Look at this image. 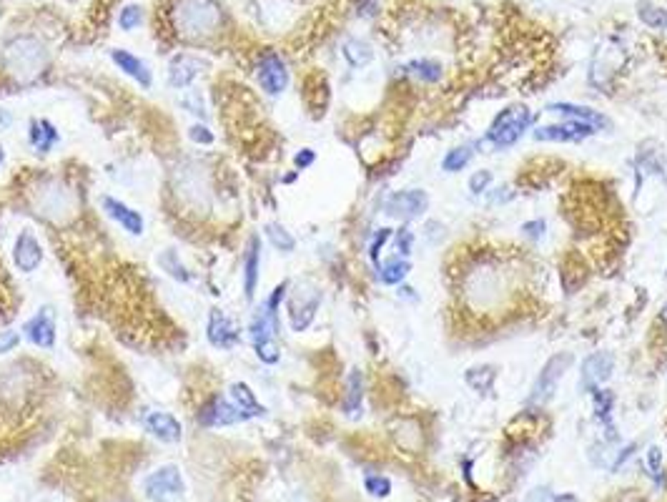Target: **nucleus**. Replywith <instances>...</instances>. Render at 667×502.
I'll use <instances>...</instances> for the list:
<instances>
[{"instance_id":"4c0bfd02","label":"nucleus","mask_w":667,"mask_h":502,"mask_svg":"<svg viewBox=\"0 0 667 502\" xmlns=\"http://www.w3.org/2000/svg\"><path fill=\"white\" fill-rule=\"evenodd\" d=\"M389 236H392V229H379V232H376V236H374V241H372V249H369V254H372L374 261L379 259L381 246H384L386 241H389Z\"/></svg>"},{"instance_id":"dca6fc26","label":"nucleus","mask_w":667,"mask_h":502,"mask_svg":"<svg viewBox=\"0 0 667 502\" xmlns=\"http://www.w3.org/2000/svg\"><path fill=\"white\" fill-rule=\"evenodd\" d=\"M101 204H103V211L108 214L113 221H118V224L123 226L128 234H133V236H141V234H144V216L138 211H133L131 206H125L123 201H118V198H111V196H103Z\"/></svg>"},{"instance_id":"b1692460","label":"nucleus","mask_w":667,"mask_h":502,"mask_svg":"<svg viewBox=\"0 0 667 502\" xmlns=\"http://www.w3.org/2000/svg\"><path fill=\"white\" fill-rule=\"evenodd\" d=\"M361 397H364V376L359 370H352L347 379V399H344V410L349 415H356L361 410Z\"/></svg>"},{"instance_id":"72a5a7b5","label":"nucleus","mask_w":667,"mask_h":502,"mask_svg":"<svg viewBox=\"0 0 667 502\" xmlns=\"http://www.w3.org/2000/svg\"><path fill=\"white\" fill-rule=\"evenodd\" d=\"M141 18H144L141 8H138V6H125L123 10H121V15H118V26L123 28V31H133V28L141 23Z\"/></svg>"},{"instance_id":"49530a36","label":"nucleus","mask_w":667,"mask_h":502,"mask_svg":"<svg viewBox=\"0 0 667 502\" xmlns=\"http://www.w3.org/2000/svg\"><path fill=\"white\" fill-rule=\"evenodd\" d=\"M662 317H665V322H667V304H665V309H662Z\"/></svg>"},{"instance_id":"a19ab883","label":"nucleus","mask_w":667,"mask_h":502,"mask_svg":"<svg viewBox=\"0 0 667 502\" xmlns=\"http://www.w3.org/2000/svg\"><path fill=\"white\" fill-rule=\"evenodd\" d=\"M412 232L409 229H401L399 236H397V246H399V254L401 257H409V251H412Z\"/></svg>"},{"instance_id":"0eeeda50","label":"nucleus","mask_w":667,"mask_h":502,"mask_svg":"<svg viewBox=\"0 0 667 502\" xmlns=\"http://www.w3.org/2000/svg\"><path fill=\"white\" fill-rule=\"evenodd\" d=\"M319 304H321V291L314 289V286L301 284L299 289L294 291V297L288 299V322H291V329L294 331L309 329L316 317Z\"/></svg>"},{"instance_id":"7c9ffc66","label":"nucleus","mask_w":667,"mask_h":502,"mask_svg":"<svg viewBox=\"0 0 667 502\" xmlns=\"http://www.w3.org/2000/svg\"><path fill=\"white\" fill-rule=\"evenodd\" d=\"M158 264L164 266V269L168 271L173 279H178V282H189V271H186V266L178 261V257L173 254V251H166V254H161Z\"/></svg>"},{"instance_id":"423d86ee","label":"nucleus","mask_w":667,"mask_h":502,"mask_svg":"<svg viewBox=\"0 0 667 502\" xmlns=\"http://www.w3.org/2000/svg\"><path fill=\"white\" fill-rule=\"evenodd\" d=\"M569 364H572V354H567V352H562V354H555L550 362L544 364V370L539 372L535 387H532L530 404L550 402L552 397H555V392H557V384H560V379H562V374L567 372Z\"/></svg>"},{"instance_id":"c9c22d12","label":"nucleus","mask_w":667,"mask_h":502,"mask_svg":"<svg viewBox=\"0 0 667 502\" xmlns=\"http://www.w3.org/2000/svg\"><path fill=\"white\" fill-rule=\"evenodd\" d=\"M492 184V173L490 171H474L471 173V179H469V189L474 193H482V191H487V186Z\"/></svg>"},{"instance_id":"a211bd4d","label":"nucleus","mask_w":667,"mask_h":502,"mask_svg":"<svg viewBox=\"0 0 667 502\" xmlns=\"http://www.w3.org/2000/svg\"><path fill=\"white\" fill-rule=\"evenodd\" d=\"M259 266H261V241L259 236H251L246 257H243V294L246 299L254 297L256 284H259Z\"/></svg>"},{"instance_id":"f03ea898","label":"nucleus","mask_w":667,"mask_h":502,"mask_svg":"<svg viewBox=\"0 0 667 502\" xmlns=\"http://www.w3.org/2000/svg\"><path fill=\"white\" fill-rule=\"evenodd\" d=\"M176 28L184 38H206L218 28V8L214 0H178Z\"/></svg>"},{"instance_id":"4468645a","label":"nucleus","mask_w":667,"mask_h":502,"mask_svg":"<svg viewBox=\"0 0 667 502\" xmlns=\"http://www.w3.org/2000/svg\"><path fill=\"white\" fill-rule=\"evenodd\" d=\"M209 342L216 347V349H231L234 344H239V329H236V324L231 322L223 311L214 309L209 317Z\"/></svg>"},{"instance_id":"9b49d317","label":"nucleus","mask_w":667,"mask_h":502,"mask_svg":"<svg viewBox=\"0 0 667 502\" xmlns=\"http://www.w3.org/2000/svg\"><path fill=\"white\" fill-rule=\"evenodd\" d=\"M426 206H429L426 193L414 189V191H399V193H394V196H389L386 198L384 209H386V214H392V216H397V218H414L422 211H426Z\"/></svg>"},{"instance_id":"f257e3e1","label":"nucleus","mask_w":667,"mask_h":502,"mask_svg":"<svg viewBox=\"0 0 667 502\" xmlns=\"http://www.w3.org/2000/svg\"><path fill=\"white\" fill-rule=\"evenodd\" d=\"M286 289L288 284L281 282V284L271 291V297L254 311V317H251L249 334H251V342H254L256 357L266 364L279 362V347H276L274 337L276 331H279V304H281L284 297H286Z\"/></svg>"},{"instance_id":"a878e982","label":"nucleus","mask_w":667,"mask_h":502,"mask_svg":"<svg viewBox=\"0 0 667 502\" xmlns=\"http://www.w3.org/2000/svg\"><path fill=\"white\" fill-rule=\"evenodd\" d=\"M409 71H412L419 80H424V83H437V80H442V76H444V71H442V66H439L437 60H412V63H409Z\"/></svg>"},{"instance_id":"412c9836","label":"nucleus","mask_w":667,"mask_h":502,"mask_svg":"<svg viewBox=\"0 0 667 502\" xmlns=\"http://www.w3.org/2000/svg\"><path fill=\"white\" fill-rule=\"evenodd\" d=\"M111 58H113V63H116V66L125 73V76L136 78L144 88L150 86V71H148V66H146L141 58H136V55L128 53V51H123V48H116V51H111Z\"/></svg>"},{"instance_id":"7ed1b4c3","label":"nucleus","mask_w":667,"mask_h":502,"mask_svg":"<svg viewBox=\"0 0 667 502\" xmlns=\"http://www.w3.org/2000/svg\"><path fill=\"white\" fill-rule=\"evenodd\" d=\"M532 123V113L522 103H512L504 111H499V116L492 121L490 131H487V144L494 148H507V146L517 144L524 136V131Z\"/></svg>"},{"instance_id":"20e7f679","label":"nucleus","mask_w":667,"mask_h":502,"mask_svg":"<svg viewBox=\"0 0 667 502\" xmlns=\"http://www.w3.org/2000/svg\"><path fill=\"white\" fill-rule=\"evenodd\" d=\"M6 68L18 80H33L46 68V51L35 38H18L6 48Z\"/></svg>"},{"instance_id":"ddd939ff","label":"nucleus","mask_w":667,"mask_h":502,"mask_svg":"<svg viewBox=\"0 0 667 502\" xmlns=\"http://www.w3.org/2000/svg\"><path fill=\"white\" fill-rule=\"evenodd\" d=\"M23 331H26L28 342H33L35 347H43V349H51L55 344V317H53V309L43 306L33 319H28Z\"/></svg>"},{"instance_id":"c85d7f7f","label":"nucleus","mask_w":667,"mask_h":502,"mask_svg":"<svg viewBox=\"0 0 667 502\" xmlns=\"http://www.w3.org/2000/svg\"><path fill=\"white\" fill-rule=\"evenodd\" d=\"M465 379L477 392H487L492 390V382H494V370L492 367H474V370L467 372Z\"/></svg>"},{"instance_id":"f3484780","label":"nucleus","mask_w":667,"mask_h":502,"mask_svg":"<svg viewBox=\"0 0 667 502\" xmlns=\"http://www.w3.org/2000/svg\"><path fill=\"white\" fill-rule=\"evenodd\" d=\"M144 424L150 435L158 437L161 442H168V444L178 442L181 435H184L181 422H178L173 415H168V412H148V415L144 417Z\"/></svg>"},{"instance_id":"cd10ccee","label":"nucleus","mask_w":667,"mask_h":502,"mask_svg":"<svg viewBox=\"0 0 667 502\" xmlns=\"http://www.w3.org/2000/svg\"><path fill=\"white\" fill-rule=\"evenodd\" d=\"M406 274H409V261H404V259H392V261H386V264L381 266L379 277L384 284H399Z\"/></svg>"},{"instance_id":"1a4fd4ad","label":"nucleus","mask_w":667,"mask_h":502,"mask_svg":"<svg viewBox=\"0 0 667 502\" xmlns=\"http://www.w3.org/2000/svg\"><path fill=\"white\" fill-rule=\"evenodd\" d=\"M243 419H246V415L223 397H214L198 415V422L206 424V427H223V424H236L243 422Z\"/></svg>"},{"instance_id":"ea45409f","label":"nucleus","mask_w":667,"mask_h":502,"mask_svg":"<svg viewBox=\"0 0 667 502\" xmlns=\"http://www.w3.org/2000/svg\"><path fill=\"white\" fill-rule=\"evenodd\" d=\"M314 159H316V153L311 151V148H301L299 153L294 156V164H296V168H309V166L314 164Z\"/></svg>"},{"instance_id":"473e14b6","label":"nucleus","mask_w":667,"mask_h":502,"mask_svg":"<svg viewBox=\"0 0 667 502\" xmlns=\"http://www.w3.org/2000/svg\"><path fill=\"white\" fill-rule=\"evenodd\" d=\"M364 490L374 497H386L389 492H392V483L381 475H369V477H364Z\"/></svg>"},{"instance_id":"79ce46f5","label":"nucleus","mask_w":667,"mask_h":502,"mask_svg":"<svg viewBox=\"0 0 667 502\" xmlns=\"http://www.w3.org/2000/svg\"><path fill=\"white\" fill-rule=\"evenodd\" d=\"M544 229H547V226H544V221H530V224L522 226V232L527 234L530 239H539V236H542Z\"/></svg>"},{"instance_id":"9d476101","label":"nucleus","mask_w":667,"mask_h":502,"mask_svg":"<svg viewBox=\"0 0 667 502\" xmlns=\"http://www.w3.org/2000/svg\"><path fill=\"white\" fill-rule=\"evenodd\" d=\"M13 261L15 266H18V271H23V274H33L40 266V261H43V246H40V241L31 232L18 234L13 246Z\"/></svg>"},{"instance_id":"393cba45","label":"nucleus","mask_w":667,"mask_h":502,"mask_svg":"<svg viewBox=\"0 0 667 502\" xmlns=\"http://www.w3.org/2000/svg\"><path fill=\"white\" fill-rule=\"evenodd\" d=\"M372 48L364 43V40H356V38H352V40H347L344 43V58L349 60V66H354V68H361V66H367L369 60H372Z\"/></svg>"},{"instance_id":"2eb2a0df","label":"nucleus","mask_w":667,"mask_h":502,"mask_svg":"<svg viewBox=\"0 0 667 502\" xmlns=\"http://www.w3.org/2000/svg\"><path fill=\"white\" fill-rule=\"evenodd\" d=\"M612 370H615V354L612 352H597V354L584 359L582 384H587V390H595L597 384L607 382Z\"/></svg>"},{"instance_id":"39448f33","label":"nucleus","mask_w":667,"mask_h":502,"mask_svg":"<svg viewBox=\"0 0 667 502\" xmlns=\"http://www.w3.org/2000/svg\"><path fill=\"white\" fill-rule=\"evenodd\" d=\"M184 477L181 469L173 465L158 467L156 472H150L144 480V492L153 502H176L178 497L184 495Z\"/></svg>"},{"instance_id":"f704fd0d","label":"nucleus","mask_w":667,"mask_h":502,"mask_svg":"<svg viewBox=\"0 0 667 502\" xmlns=\"http://www.w3.org/2000/svg\"><path fill=\"white\" fill-rule=\"evenodd\" d=\"M648 469H650V475L655 477V480H660L662 483V452H660V447H650L648 449Z\"/></svg>"},{"instance_id":"f8f14e48","label":"nucleus","mask_w":667,"mask_h":502,"mask_svg":"<svg viewBox=\"0 0 667 502\" xmlns=\"http://www.w3.org/2000/svg\"><path fill=\"white\" fill-rule=\"evenodd\" d=\"M595 128L587 123H580V121H567V123H555V125H542L535 131L537 141H560V144H575V141H582L587 136H592Z\"/></svg>"},{"instance_id":"a18cd8bd","label":"nucleus","mask_w":667,"mask_h":502,"mask_svg":"<svg viewBox=\"0 0 667 502\" xmlns=\"http://www.w3.org/2000/svg\"><path fill=\"white\" fill-rule=\"evenodd\" d=\"M3 161H6V151H3V146H0V166H3Z\"/></svg>"},{"instance_id":"37998d69","label":"nucleus","mask_w":667,"mask_h":502,"mask_svg":"<svg viewBox=\"0 0 667 502\" xmlns=\"http://www.w3.org/2000/svg\"><path fill=\"white\" fill-rule=\"evenodd\" d=\"M8 125H10V113L0 108V131H3V128H8Z\"/></svg>"},{"instance_id":"5701e85b","label":"nucleus","mask_w":667,"mask_h":502,"mask_svg":"<svg viewBox=\"0 0 667 502\" xmlns=\"http://www.w3.org/2000/svg\"><path fill=\"white\" fill-rule=\"evenodd\" d=\"M55 141H58V131L53 128V123H48V121H33L31 123V144L40 153L51 151Z\"/></svg>"},{"instance_id":"4be33fe9","label":"nucleus","mask_w":667,"mask_h":502,"mask_svg":"<svg viewBox=\"0 0 667 502\" xmlns=\"http://www.w3.org/2000/svg\"><path fill=\"white\" fill-rule=\"evenodd\" d=\"M231 392V399H234V404L239 407V410L246 415V419H251V417H261L263 412V404L256 399V395L251 392V387L246 382H234L229 387Z\"/></svg>"},{"instance_id":"bb28decb","label":"nucleus","mask_w":667,"mask_h":502,"mask_svg":"<svg viewBox=\"0 0 667 502\" xmlns=\"http://www.w3.org/2000/svg\"><path fill=\"white\" fill-rule=\"evenodd\" d=\"M471 156H474L471 146H457V148H451V151L447 153L444 161H442V166H444V171L457 173V171H462L467 164H469Z\"/></svg>"},{"instance_id":"6ab92c4d","label":"nucleus","mask_w":667,"mask_h":502,"mask_svg":"<svg viewBox=\"0 0 667 502\" xmlns=\"http://www.w3.org/2000/svg\"><path fill=\"white\" fill-rule=\"evenodd\" d=\"M198 68H201L198 58H193V55H186V53H178L176 58L171 60V66H168V83L173 88H186L191 80L198 76Z\"/></svg>"},{"instance_id":"2f4dec72","label":"nucleus","mask_w":667,"mask_h":502,"mask_svg":"<svg viewBox=\"0 0 667 502\" xmlns=\"http://www.w3.org/2000/svg\"><path fill=\"white\" fill-rule=\"evenodd\" d=\"M642 23H648L650 28H667V10L655 6H642L640 8Z\"/></svg>"},{"instance_id":"c756f323","label":"nucleus","mask_w":667,"mask_h":502,"mask_svg":"<svg viewBox=\"0 0 667 502\" xmlns=\"http://www.w3.org/2000/svg\"><path fill=\"white\" fill-rule=\"evenodd\" d=\"M266 236L279 251H294V246H296L294 236H291V234H288L281 224H268L266 226Z\"/></svg>"},{"instance_id":"c03bdc74","label":"nucleus","mask_w":667,"mask_h":502,"mask_svg":"<svg viewBox=\"0 0 667 502\" xmlns=\"http://www.w3.org/2000/svg\"><path fill=\"white\" fill-rule=\"evenodd\" d=\"M550 502H580V500L572 495H562V497H555V500H550Z\"/></svg>"},{"instance_id":"58836bf2","label":"nucleus","mask_w":667,"mask_h":502,"mask_svg":"<svg viewBox=\"0 0 667 502\" xmlns=\"http://www.w3.org/2000/svg\"><path fill=\"white\" fill-rule=\"evenodd\" d=\"M20 342L18 331H0V354H6V352L15 349Z\"/></svg>"},{"instance_id":"aec40b11","label":"nucleus","mask_w":667,"mask_h":502,"mask_svg":"<svg viewBox=\"0 0 667 502\" xmlns=\"http://www.w3.org/2000/svg\"><path fill=\"white\" fill-rule=\"evenodd\" d=\"M550 111L560 113V116H564L567 121H580V123H587V125H592V128H605V125H607V119H605L602 113H597L595 108L577 106V103H552Z\"/></svg>"},{"instance_id":"e433bc0d","label":"nucleus","mask_w":667,"mask_h":502,"mask_svg":"<svg viewBox=\"0 0 667 502\" xmlns=\"http://www.w3.org/2000/svg\"><path fill=\"white\" fill-rule=\"evenodd\" d=\"M189 136H191V141L193 144H203V146H209V144H214V133L206 128V125H191V131H189Z\"/></svg>"},{"instance_id":"6e6552de","label":"nucleus","mask_w":667,"mask_h":502,"mask_svg":"<svg viewBox=\"0 0 667 502\" xmlns=\"http://www.w3.org/2000/svg\"><path fill=\"white\" fill-rule=\"evenodd\" d=\"M256 78H259V86H261L268 96H279V93L286 91L288 71H286V63L281 60V55L263 53L261 58H259V66H256Z\"/></svg>"}]
</instances>
